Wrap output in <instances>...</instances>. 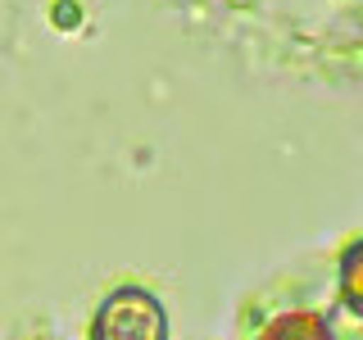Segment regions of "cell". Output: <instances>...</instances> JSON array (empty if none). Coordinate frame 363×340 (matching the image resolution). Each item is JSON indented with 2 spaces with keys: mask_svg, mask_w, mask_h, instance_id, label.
<instances>
[{
  "mask_svg": "<svg viewBox=\"0 0 363 340\" xmlns=\"http://www.w3.org/2000/svg\"><path fill=\"white\" fill-rule=\"evenodd\" d=\"M91 340H168V313L150 290L118 286L96 309Z\"/></svg>",
  "mask_w": 363,
  "mask_h": 340,
  "instance_id": "6da1fadb",
  "label": "cell"
},
{
  "mask_svg": "<svg viewBox=\"0 0 363 340\" xmlns=\"http://www.w3.org/2000/svg\"><path fill=\"white\" fill-rule=\"evenodd\" d=\"M259 340H332V327H327V317H323V313L295 309V313L272 317Z\"/></svg>",
  "mask_w": 363,
  "mask_h": 340,
  "instance_id": "7a4b0ae2",
  "label": "cell"
},
{
  "mask_svg": "<svg viewBox=\"0 0 363 340\" xmlns=\"http://www.w3.org/2000/svg\"><path fill=\"white\" fill-rule=\"evenodd\" d=\"M340 295H345V304L354 313H363V241L345 254V264H340Z\"/></svg>",
  "mask_w": 363,
  "mask_h": 340,
  "instance_id": "3957f363",
  "label": "cell"
}]
</instances>
